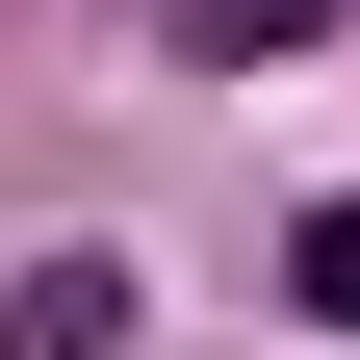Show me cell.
Returning <instances> with one entry per match:
<instances>
[{"label": "cell", "instance_id": "obj_1", "mask_svg": "<svg viewBox=\"0 0 360 360\" xmlns=\"http://www.w3.org/2000/svg\"><path fill=\"white\" fill-rule=\"evenodd\" d=\"M129 335V257H26V283H0V360H103Z\"/></svg>", "mask_w": 360, "mask_h": 360}, {"label": "cell", "instance_id": "obj_2", "mask_svg": "<svg viewBox=\"0 0 360 360\" xmlns=\"http://www.w3.org/2000/svg\"><path fill=\"white\" fill-rule=\"evenodd\" d=\"M283 309H309V335H360V206H309V232H283Z\"/></svg>", "mask_w": 360, "mask_h": 360}, {"label": "cell", "instance_id": "obj_3", "mask_svg": "<svg viewBox=\"0 0 360 360\" xmlns=\"http://www.w3.org/2000/svg\"><path fill=\"white\" fill-rule=\"evenodd\" d=\"M206 26H232V52H257V26H335V0H206Z\"/></svg>", "mask_w": 360, "mask_h": 360}]
</instances>
